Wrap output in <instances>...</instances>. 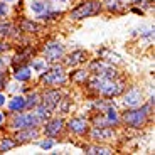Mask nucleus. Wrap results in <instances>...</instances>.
Returning a JSON list of instances; mask_svg holds the SVG:
<instances>
[{
	"label": "nucleus",
	"instance_id": "obj_1",
	"mask_svg": "<svg viewBox=\"0 0 155 155\" xmlns=\"http://www.w3.org/2000/svg\"><path fill=\"white\" fill-rule=\"evenodd\" d=\"M88 86L91 91L103 98H116L123 94L125 91V81L123 79H110V78H103V76H96V74L89 73L88 78Z\"/></svg>",
	"mask_w": 155,
	"mask_h": 155
},
{
	"label": "nucleus",
	"instance_id": "obj_2",
	"mask_svg": "<svg viewBox=\"0 0 155 155\" xmlns=\"http://www.w3.org/2000/svg\"><path fill=\"white\" fill-rule=\"evenodd\" d=\"M152 108H153V103H143L142 106L138 108H128L123 115L120 116V120L123 121L127 127L130 128H143L145 125L150 121V116H152Z\"/></svg>",
	"mask_w": 155,
	"mask_h": 155
},
{
	"label": "nucleus",
	"instance_id": "obj_3",
	"mask_svg": "<svg viewBox=\"0 0 155 155\" xmlns=\"http://www.w3.org/2000/svg\"><path fill=\"white\" fill-rule=\"evenodd\" d=\"M42 121L34 110H24L19 113H10L7 120V127L10 130H20V128H29V127H41Z\"/></svg>",
	"mask_w": 155,
	"mask_h": 155
},
{
	"label": "nucleus",
	"instance_id": "obj_4",
	"mask_svg": "<svg viewBox=\"0 0 155 155\" xmlns=\"http://www.w3.org/2000/svg\"><path fill=\"white\" fill-rule=\"evenodd\" d=\"M41 83L46 88H61L68 83V74L62 66H47V69L41 73Z\"/></svg>",
	"mask_w": 155,
	"mask_h": 155
},
{
	"label": "nucleus",
	"instance_id": "obj_5",
	"mask_svg": "<svg viewBox=\"0 0 155 155\" xmlns=\"http://www.w3.org/2000/svg\"><path fill=\"white\" fill-rule=\"evenodd\" d=\"M101 10H103V5H101L100 0H84V2L76 5L69 12V19L71 20H83V19H88V17L98 15Z\"/></svg>",
	"mask_w": 155,
	"mask_h": 155
},
{
	"label": "nucleus",
	"instance_id": "obj_6",
	"mask_svg": "<svg viewBox=\"0 0 155 155\" xmlns=\"http://www.w3.org/2000/svg\"><path fill=\"white\" fill-rule=\"evenodd\" d=\"M88 71L91 74H96V76H103V78H110V79H118L120 78V71L116 69L113 64L103 61V59H94V61L89 62Z\"/></svg>",
	"mask_w": 155,
	"mask_h": 155
},
{
	"label": "nucleus",
	"instance_id": "obj_7",
	"mask_svg": "<svg viewBox=\"0 0 155 155\" xmlns=\"http://www.w3.org/2000/svg\"><path fill=\"white\" fill-rule=\"evenodd\" d=\"M41 133H44V137H49V138H59V137L64 133L66 130V121L62 118H49L41 125Z\"/></svg>",
	"mask_w": 155,
	"mask_h": 155
},
{
	"label": "nucleus",
	"instance_id": "obj_8",
	"mask_svg": "<svg viewBox=\"0 0 155 155\" xmlns=\"http://www.w3.org/2000/svg\"><path fill=\"white\" fill-rule=\"evenodd\" d=\"M89 138L96 143H105V142H113L116 138V132L113 127H89L88 130Z\"/></svg>",
	"mask_w": 155,
	"mask_h": 155
},
{
	"label": "nucleus",
	"instance_id": "obj_9",
	"mask_svg": "<svg viewBox=\"0 0 155 155\" xmlns=\"http://www.w3.org/2000/svg\"><path fill=\"white\" fill-rule=\"evenodd\" d=\"M123 105L127 108H138L145 103V96L143 91L138 86H130L127 91H123Z\"/></svg>",
	"mask_w": 155,
	"mask_h": 155
},
{
	"label": "nucleus",
	"instance_id": "obj_10",
	"mask_svg": "<svg viewBox=\"0 0 155 155\" xmlns=\"http://www.w3.org/2000/svg\"><path fill=\"white\" fill-rule=\"evenodd\" d=\"M64 54H66V47L62 42H58V41L46 44L42 49V56L47 62H58L59 59H62Z\"/></svg>",
	"mask_w": 155,
	"mask_h": 155
},
{
	"label": "nucleus",
	"instance_id": "obj_11",
	"mask_svg": "<svg viewBox=\"0 0 155 155\" xmlns=\"http://www.w3.org/2000/svg\"><path fill=\"white\" fill-rule=\"evenodd\" d=\"M41 137V128L39 127H29V128H20V130H14V137L12 138L15 140V143H29V142H34L39 140Z\"/></svg>",
	"mask_w": 155,
	"mask_h": 155
},
{
	"label": "nucleus",
	"instance_id": "obj_12",
	"mask_svg": "<svg viewBox=\"0 0 155 155\" xmlns=\"http://www.w3.org/2000/svg\"><path fill=\"white\" fill-rule=\"evenodd\" d=\"M89 127H91V125H89V120L84 118V116H74V118H71L66 123V130H69V132L76 137L88 135Z\"/></svg>",
	"mask_w": 155,
	"mask_h": 155
},
{
	"label": "nucleus",
	"instance_id": "obj_13",
	"mask_svg": "<svg viewBox=\"0 0 155 155\" xmlns=\"http://www.w3.org/2000/svg\"><path fill=\"white\" fill-rule=\"evenodd\" d=\"M62 98H64V94L59 91V88H47L46 91L41 94V103H42L46 108H49L51 111H54Z\"/></svg>",
	"mask_w": 155,
	"mask_h": 155
},
{
	"label": "nucleus",
	"instance_id": "obj_14",
	"mask_svg": "<svg viewBox=\"0 0 155 155\" xmlns=\"http://www.w3.org/2000/svg\"><path fill=\"white\" fill-rule=\"evenodd\" d=\"M88 58H89L88 51L76 49V51H73V52H69V54L62 56V64L66 68H76V66H79V64L88 61Z\"/></svg>",
	"mask_w": 155,
	"mask_h": 155
},
{
	"label": "nucleus",
	"instance_id": "obj_15",
	"mask_svg": "<svg viewBox=\"0 0 155 155\" xmlns=\"http://www.w3.org/2000/svg\"><path fill=\"white\" fill-rule=\"evenodd\" d=\"M7 110L8 113H19L25 110V96L24 94H14L10 100H7Z\"/></svg>",
	"mask_w": 155,
	"mask_h": 155
},
{
	"label": "nucleus",
	"instance_id": "obj_16",
	"mask_svg": "<svg viewBox=\"0 0 155 155\" xmlns=\"http://www.w3.org/2000/svg\"><path fill=\"white\" fill-rule=\"evenodd\" d=\"M32 78V69L27 64H20L19 68H15V73H14V79L17 83H29Z\"/></svg>",
	"mask_w": 155,
	"mask_h": 155
},
{
	"label": "nucleus",
	"instance_id": "obj_17",
	"mask_svg": "<svg viewBox=\"0 0 155 155\" xmlns=\"http://www.w3.org/2000/svg\"><path fill=\"white\" fill-rule=\"evenodd\" d=\"M88 78H89V71L88 69H76V71H71L69 78L68 79H71V81L74 83V84L78 86H83L88 83Z\"/></svg>",
	"mask_w": 155,
	"mask_h": 155
},
{
	"label": "nucleus",
	"instance_id": "obj_18",
	"mask_svg": "<svg viewBox=\"0 0 155 155\" xmlns=\"http://www.w3.org/2000/svg\"><path fill=\"white\" fill-rule=\"evenodd\" d=\"M84 152H86V153H105V155H108V153H113V148L94 142V145H86Z\"/></svg>",
	"mask_w": 155,
	"mask_h": 155
},
{
	"label": "nucleus",
	"instance_id": "obj_19",
	"mask_svg": "<svg viewBox=\"0 0 155 155\" xmlns=\"http://www.w3.org/2000/svg\"><path fill=\"white\" fill-rule=\"evenodd\" d=\"M39 103H41V93L31 91V93L25 94V110H34Z\"/></svg>",
	"mask_w": 155,
	"mask_h": 155
},
{
	"label": "nucleus",
	"instance_id": "obj_20",
	"mask_svg": "<svg viewBox=\"0 0 155 155\" xmlns=\"http://www.w3.org/2000/svg\"><path fill=\"white\" fill-rule=\"evenodd\" d=\"M20 29L24 32H41L42 31V25L37 24L35 20H31V19H24L22 24H20Z\"/></svg>",
	"mask_w": 155,
	"mask_h": 155
},
{
	"label": "nucleus",
	"instance_id": "obj_21",
	"mask_svg": "<svg viewBox=\"0 0 155 155\" xmlns=\"http://www.w3.org/2000/svg\"><path fill=\"white\" fill-rule=\"evenodd\" d=\"M29 8H31V12H34L35 15H41V14H44V12L51 7L44 2V0H32L31 4H29Z\"/></svg>",
	"mask_w": 155,
	"mask_h": 155
},
{
	"label": "nucleus",
	"instance_id": "obj_22",
	"mask_svg": "<svg viewBox=\"0 0 155 155\" xmlns=\"http://www.w3.org/2000/svg\"><path fill=\"white\" fill-rule=\"evenodd\" d=\"M101 5H103V8L108 12H118L121 10V7H123V0H103L101 2Z\"/></svg>",
	"mask_w": 155,
	"mask_h": 155
},
{
	"label": "nucleus",
	"instance_id": "obj_23",
	"mask_svg": "<svg viewBox=\"0 0 155 155\" xmlns=\"http://www.w3.org/2000/svg\"><path fill=\"white\" fill-rule=\"evenodd\" d=\"M17 143L12 137H2L0 138V153H5V152H10L12 148H15Z\"/></svg>",
	"mask_w": 155,
	"mask_h": 155
},
{
	"label": "nucleus",
	"instance_id": "obj_24",
	"mask_svg": "<svg viewBox=\"0 0 155 155\" xmlns=\"http://www.w3.org/2000/svg\"><path fill=\"white\" fill-rule=\"evenodd\" d=\"M34 113L39 116V118H41V121L44 123L46 120H49V118H51V113H52V111H51L49 108H46V106H44L42 103H39V105L34 108Z\"/></svg>",
	"mask_w": 155,
	"mask_h": 155
},
{
	"label": "nucleus",
	"instance_id": "obj_25",
	"mask_svg": "<svg viewBox=\"0 0 155 155\" xmlns=\"http://www.w3.org/2000/svg\"><path fill=\"white\" fill-rule=\"evenodd\" d=\"M47 66H49V62H47L46 59H34V61L31 62L32 73H42V71L47 69Z\"/></svg>",
	"mask_w": 155,
	"mask_h": 155
},
{
	"label": "nucleus",
	"instance_id": "obj_26",
	"mask_svg": "<svg viewBox=\"0 0 155 155\" xmlns=\"http://www.w3.org/2000/svg\"><path fill=\"white\" fill-rule=\"evenodd\" d=\"M14 32V25L8 20H2L0 19V37H8Z\"/></svg>",
	"mask_w": 155,
	"mask_h": 155
},
{
	"label": "nucleus",
	"instance_id": "obj_27",
	"mask_svg": "<svg viewBox=\"0 0 155 155\" xmlns=\"http://www.w3.org/2000/svg\"><path fill=\"white\" fill-rule=\"evenodd\" d=\"M61 15V12H51V8H47L44 14H41V15H37V19H41V20H54V19H58V17Z\"/></svg>",
	"mask_w": 155,
	"mask_h": 155
},
{
	"label": "nucleus",
	"instance_id": "obj_28",
	"mask_svg": "<svg viewBox=\"0 0 155 155\" xmlns=\"http://www.w3.org/2000/svg\"><path fill=\"white\" fill-rule=\"evenodd\" d=\"M37 145L42 148V150H51V148L54 147V138L46 137V138H42V140H37Z\"/></svg>",
	"mask_w": 155,
	"mask_h": 155
},
{
	"label": "nucleus",
	"instance_id": "obj_29",
	"mask_svg": "<svg viewBox=\"0 0 155 155\" xmlns=\"http://www.w3.org/2000/svg\"><path fill=\"white\" fill-rule=\"evenodd\" d=\"M7 64H8V58L0 56V73H5L7 71Z\"/></svg>",
	"mask_w": 155,
	"mask_h": 155
},
{
	"label": "nucleus",
	"instance_id": "obj_30",
	"mask_svg": "<svg viewBox=\"0 0 155 155\" xmlns=\"http://www.w3.org/2000/svg\"><path fill=\"white\" fill-rule=\"evenodd\" d=\"M7 12H8V5L5 2H0V19L7 15Z\"/></svg>",
	"mask_w": 155,
	"mask_h": 155
},
{
	"label": "nucleus",
	"instance_id": "obj_31",
	"mask_svg": "<svg viewBox=\"0 0 155 155\" xmlns=\"http://www.w3.org/2000/svg\"><path fill=\"white\" fill-rule=\"evenodd\" d=\"M5 86H7V71L0 73V89H4Z\"/></svg>",
	"mask_w": 155,
	"mask_h": 155
},
{
	"label": "nucleus",
	"instance_id": "obj_32",
	"mask_svg": "<svg viewBox=\"0 0 155 155\" xmlns=\"http://www.w3.org/2000/svg\"><path fill=\"white\" fill-rule=\"evenodd\" d=\"M8 49H10V46H8V42H5L4 39H0V54H2V52H7Z\"/></svg>",
	"mask_w": 155,
	"mask_h": 155
},
{
	"label": "nucleus",
	"instance_id": "obj_33",
	"mask_svg": "<svg viewBox=\"0 0 155 155\" xmlns=\"http://www.w3.org/2000/svg\"><path fill=\"white\" fill-rule=\"evenodd\" d=\"M7 100H8V98L5 96V93L0 89V108H4V106L7 105Z\"/></svg>",
	"mask_w": 155,
	"mask_h": 155
},
{
	"label": "nucleus",
	"instance_id": "obj_34",
	"mask_svg": "<svg viewBox=\"0 0 155 155\" xmlns=\"http://www.w3.org/2000/svg\"><path fill=\"white\" fill-rule=\"evenodd\" d=\"M5 120H7V115H5L4 111H0V128L4 127V123H5Z\"/></svg>",
	"mask_w": 155,
	"mask_h": 155
},
{
	"label": "nucleus",
	"instance_id": "obj_35",
	"mask_svg": "<svg viewBox=\"0 0 155 155\" xmlns=\"http://www.w3.org/2000/svg\"><path fill=\"white\" fill-rule=\"evenodd\" d=\"M0 2H5V4H12V2H15V0H0Z\"/></svg>",
	"mask_w": 155,
	"mask_h": 155
},
{
	"label": "nucleus",
	"instance_id": "obj_36",
	"mask_svg": "<svg viewBox=\"0 0 155 155\" xmlns=\"http://www.w3.org/2000/svg\"><path fill=\"white\" fill-rule=\"evenodd\" d=\"M54 2H61V4H66L68 0H54Z\"/></svg>",
	"mask_w": 155,
	"mask_h": 155
}]
</instances>
